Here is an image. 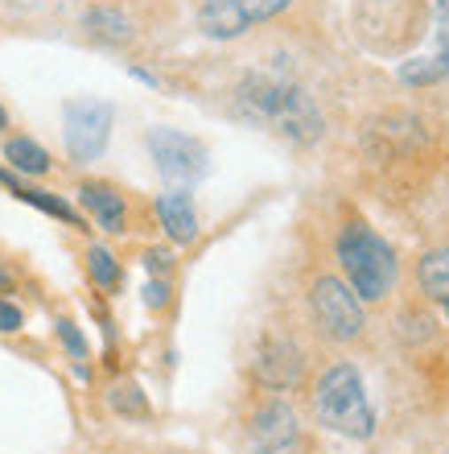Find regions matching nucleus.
I'll return each mask as SVG.
<instances>
[{"label": "nucleus", "instance_id": "obj_1", "mask_svg": "<svg viewBox=\"0 0 449 454\" xmlns=\"http://www.w3.org/2000/svg\"><path fill=\"white\" fill-rule=\"evenodd\" d=\"M239 112L272 132L289 137L293 145H314L321 137V112L306 96V87L289 83L281 74H248L236 91Z\"/></svg>", "mask_w": 449, "mask_h": 454}, {"label": "nucleus", "instance_id": "obj_2", "mask_svg": "<svg viewBox=\"0 0 449 454\" xmlns=\"http://www.w3.org/2000/svg\"><path fill=\"white\" fill-rule=\"evenodd\" d=\"M314 418L326 430L359 438V442H367L375 434V413H371V401H367L363 376H359L355 364H334L318 380V388H314Z\"/></svg>", "mask_w": 449, "mask_h": 454}, {"label": "nucleus", "instance_id": "obj_3", "mask_svg": "<svg viewBox=\"0 0 449 454\" xmlns=\"http://www.w3.org/2000/svg\"><path fill=\"white\" fill-rule=\"evenodd\" d=\"M338 264L346 269V286L359 294V301L388 298L396 286V256L388 239H379L367 223H346L338 236Z\"/></svg>", "mask_w": 449, "mask_h": 454}, {"label": "nucleus", "instance_id": "obj_4", "mask_svg": "<svg viewBox=\"0 0 449 454\" xmlns=\"http://www.w3.org/2000/svg\"><path fill=\"white\" fill-rule=\"evenodd\" d=\"M309 306H314V323L321 326V335L334 339V343H351V339L363 335V301L338 277L314 281Z\"/></svg>", "mask_w": 449, "mask_h": 454}, {"label": "nucleus", "instance_id": "obj_5", "mask_svg": "<svg viewBox=\"0 0 449 454\" xmlns=\"http://www.w3.org/2000/svg\"><path fill=\"white\" fill-rule=\"evenodd\" d=\"M293 0H202L198 4V29L214 42H231V37L248 34L252 25L281 17Z\"/></svg>", "mask_w": 449, "mask_h": 454}, {"label": "nucleus", "instance_id": "obj_6", "mask_svg": "<svg viewBox=\"0 0 449 454\" xmlns=\"http://www.w3.org/2000/svg\"><path fill=\"white\" fill-rule=\"evenodd\" d=\"M149 157L157 161V174L174 186H194L206 174V149L202 141H194L190 132L178 129H153L149 132Z\"/></svg>", "mask_w": 449, "mask_h": 454}, {"label": "nucleus", "instance_id": "obj_7", "mask_svg": "<svg viewBox=\"0 0 449 454\" xmlns=\"http://www.w3.org/2000/svg\"><path fill=\"white\" fill-rule=\"evenodd\" d=\"M112 104L104 99H74L66 104V149L74 161H95L112 137Z\"/></svg>", "mask_w": 449, "mask_h": 454}, {"label": "nucleus", "instance_id": "obj_8", "mask_svg": "<svg viewBox=\"0 0 449 454\" xmlns=\"http://www.w3.org/2000/svg\"><path fill=\"white\" fill-rule=\"evenodd\" d=\"M449 74V0H437L433 4V37L421 54L400 67V83L413 87H433Z\"/></svg>", "mask_w": 449, "mask_h": 454}, {"label": "nucleus", "instance_id": "obj_9", "mask_svg": "<svg viewBox=\"0 0 449 454\" xmlns=\"http://www.w3.org/2000/svg\"><path fill=\"white\" fill-rule=\"evenodd\" d=\"M248 438H252V450L256 454H284L297 442L293 409L284 405V401H268V405H260L256 409V418H252V426H248Z\"/></svg>", "mask_w": 449, "mask_h": 454}, {"label": "nucleus", "instance_id": "obj_10", "mask_svg": "<svg viewBox=\"0 0 449 454\" xmlns=\"http://www.w3.org/2000/svg\"><path fill=\"white\" fill-rule=\"evenodd\" d=\"M256 376L268 388H293L301 376V351L289 339H268L260 347V359H256Z\"/></svg>", "mask_w": 449, "mask_h": 454}, {"label": "nucleus", "instance_id": "obj_11", "mask_svg": "<svg viewBox=\"0 0 449 454\" xmlns=\"http://www.w3.org/2000/svg\"><path fill=\"white\" fill-rule=\"evenodd\" d=\"M157 219H161V227H166V236L174 244H190V239L198 236V211H194L186 191L161 194L157 199Z\"/></svg>", "mask_w": 449, "mask_h": 454}, {"label": "nucleus", "instance_id": "obj_12", "mask_svg": "<svg viewBox=\"0 0 449 454\" xmlns=\"http://www.w3.org/2000/svg\"><path fill=\"white\" fill-rule=\"evenodd\" d=\"M79 199L95 215V223L104 231H124V199H120L112 186H99V182H83L79 186Z\"/></svg>", "mask_w": 449, "mask_h": 454}, {"label": "nucleus", "instance_id": "obj_13", "mask_svg": "<svg viewBox=\"0 0 449 454\" xmlns=\"http://www.w3.org/2000/svg\"><path fill=\"white\" fill-rule=\"evenodd\" d=\"M4 161H9L17 174H46L50 169V153L37 141H29V137H12V141L4 145Z\"/></svg>", "mask_w": 449, "mask_h": 454}, {"label": "nucleus", "instance_id": "obj_14", "mask_svg": "<svg viewBox=\"0 0 449 454\" xmlns=\"http://www.w3.org/2000/svg\"><path fill=\"white\" fill-rule=\"evenodd\" d=\"M416 277H421V289H425L429 298L449 301V248L429 252L425 261H421V269H416Z\"/></svg>", "mask_w": 449, "mask_h": 454}, {"label": "nucleus", "instance_id": "obj_15", "mask_svg": "<svg viewBox=\"0 0 449 454\" xmlns=\"http://www.w3.org/2000/svg\"><path fill=\"white\" fill-rule=\"evenodd\" d=\"M0 182H4V186H12V194H17L21 203L37 207V211H46V215L62 219V223H79V215H74V211H71L66 203H62V199H54L50 191H34V186H21V182H12L9 174H0Z\"/></svg>", "mask_w": 449, "mask_h": 454}, {"label": "nucleus", "instance_id": "obj_16", "mask_svg": "<svg viewBox=\"0 0 449 454\" xmlns=\"http://www.w3.org/2000/svg\"><path fill=\"white\" fill-rule=\"evenodd\" d=\"M87 29L95 37H107V42H124L132 34V21L120 9H91L87 12Z\"/></svg>", "mask_w": 449, "mask_h": 454}, {"label": "nucleus", "instance_id": "obj_17", "mask_svg": "<svg viewBox=\"0 0 449 454\" xmlns=\"http://www.w3.org/2000/svg\"><path fill=\"white\" fill-rule=\"evenodd\" d=\"M87 269H91V281H95L99 289H116L120 264H116V256H112L104 244H95V248L87 252Z\"/></svg>", "mask_w": 449, "mask_h": 454}, {"label": "nucleus", "instance_id": "obj_18", "mask_svg": "<svg viewBox=\"0 0 449 454\" xmlns=\"http://www.w3.org/2000/svg\"><path fill=\"white\" fill-rule=\"evenodd\" d=\"M112 409L120 413H144V396L136 384H124V388H112Z\"/></svg>", "mask_w": 449, "mask_h": 454}, {"label": "nucleus", "instance_id": "obj_19", "mask_svg": "<svg viewBox=\"0 0 449 454\" xmlns=\"http://www.w3.org/2000/svg\"><path fill=\"white\" fill-rule=\"evenodd\" d=\"M144 269L157 277H166L169 269H174V256H169L166 248H153V252H144Z\"/></svg>", "mask_w": 449, "mask_h": 454}, {"label": "nucleus", "instance_id": "obj_20", "mask_svg": "<svg viewBox=\"0 0 449 454\" xmlns=\"http://www.w3.org/2000/svg\"><path fill=\"white\" fill-rule=\"evenodd\" d=\"M58 335H62V343L71 347V351H74V356H79V359L87 356V343H83V335L74 331V323H58Z\"/></svg>", "mask_w": 449, "mask_h": 454}, {"label": "nucleus", "instance_id": "obj_21", "mask_svg": "<svg viewBox=\"0 0 449 454\" xmlns=\"http://www.w3.org/2000/svg\"><path fill=\"white\" fill-rule=\"evenodd\" d=\"M21 310L12 306V301H0V331H21Z\"/></svg>", "mask_w": 449, "mask_h": 454}, {"label": "nucleus", "instance_id": "obj_22", "mask_svg": "<svg viewBox=\"0 0 449 454\" xmlns=\"http://www.w3.org/2000/svg\"><path fill=\"white\" fill-rule=\"evenodd\" d=\"M166 298H169L166 277H157V281H149V286H144V301H149V306H166Z\"/></svg>", "mask_w": 449, "mask_h": 454}, {"label": "nucleus", "instance_id": "obj_23", "mask_svg": "<svg viewBox=\"0 0 449 454\" xmlns=\"http://www.w3.org/2000/svg\"><path fill=\"white\" fill-rule=\"evenodd\" d=\"M0 289H9V273L4 269H0Z\"/></svg>", "mask_w": 449, "mask_h": 454}, {"label": "nucleus", "instance_id": "obj_24", "mask_svg": "<svg viewBox=\"0 0 449 454\" xmlns=\"http://www.w3.org/2000/svg\"><path fill=\"white\" fill-rule=\"evenodd\" d=\"M0 129H9V116H4V108H0Z\"/></svg>", "mask_w": 449, "mask_h": 454}, {"label": "nucleus", "instance_id": "obj_25", "mask_svg": "<svg viewBox=\"0 0 449 454\" xmlns=\"http://www.w3.org/2000/svg\"><path fill=\"white\" fill-rule=\"evenodd\" d=\"M445 318H449V301H445Z\"/></svg>", "mask_w": 449, "mask_h": 454}]
</instances>
